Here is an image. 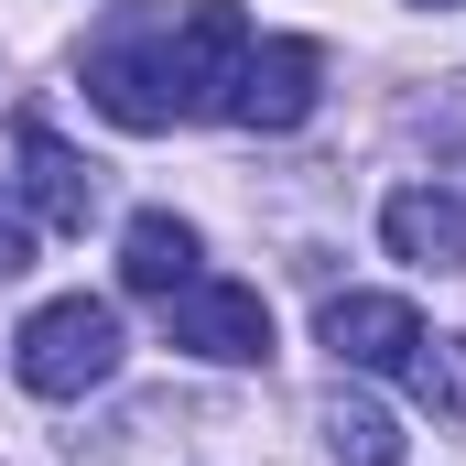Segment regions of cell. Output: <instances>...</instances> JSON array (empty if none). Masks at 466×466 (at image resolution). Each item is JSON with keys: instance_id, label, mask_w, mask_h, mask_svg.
Segmentation results:
<instances>
[{"instance_id": "cell-12", "label": "cell", "mask_w": 466, "mask_h": 466, "mask_svg": "<svg viewBox=\"0 0 466 466\" xmlns=\"http://www.w3.org/2000/svg\"><path fill=\"white\" fill-rule=\"evenodd\" d=\"M22 271H33V218L0 196V282H22Z\"/></svg>"}, {"instance_id": "cell-2", "label": "cell", "mask_w": 466, "mask_h": 466, "mask_svg": "<svg viewBox=\"0 0 466 466\" xmlns=\"http://www.w3.org/2000/svg\"><path fill=\"white\" fill-rule=\"evenodd\" d=\"M249 66V11L238 0H185V22H163V87L185 119H228V87Z\"/></svg>"}, {"instance_id": "cell-1", "label": "cell", "mask_w": 466, "mask_h": 466, "mask_svg": "<svg viewBox=\"0 0 466 466\" xmlns=\"http://www.w3.org/2000/svg\"><path fill=\"white\" fill-rule=\"evenodd\" d=\"M11 369H22V390H44V401H87V390L119 369V315L98 304V293H55V304L22 315Z\"/></svg>"}, {"instance_id": "cell-8", "label": "cell", "mask_w": 466, "mask_h": 466, "mask_svg": "<svg viewBox=\"0 0 466 466\" xmlns=\"http://www.w3.org/2000/svg\"><path fill=\"white\" fill-rule=\"evenodd\" d=\"M380 238H390V260H412V271H466V196L401 185V196L380 207Z\"/></svg>"}, {"instance_id": "cell-4", "label": "cell", "mask_w": 466, "mask_h": 466, "mask_svg": "<svg viewBox=\"0 0 466 466\" xmlns=\"http://www.w3.org/2000/svg\"><path fill=\"white\" fill-rule=\"evenodd\" d=\"M326 98V44H304V33H271V44H249V66H238L228 87V119L238 130H304Z\"/></svg>"}, {"instance_id": "cell-3", "label": "cell", "mask_w": 466, "mask_h": 466, "mask_svg": "<svg viewBox=\"0 0 466 466\" xmlns=\"http://www.w3.org/2000/svg\"><path fill=\"white\" fill-rule=\"evenodd\" d=\"M163 348L218 358V369H260V358H271V304H260L249 282L196 271V282H174V293H163Z\"/></svg>"}, {"instance_id": "cell-10", "label": "cell", "mask_w": 466, "mask_h": 466, "mask_svg": "<svg viewBox=\"0 0 466 466\" xmlns=\"http://www.w3.org/2000/svg\"><path fill=\"white\" fill-rule=\"evenodd\" d=\"M326 445H337V466H401L412 456V434H401L369 390H337V401H326Z\"/></svg>"}, {"instance_id": "cell-13", "label": "cell", "mask_w": 466, "mask_h": 466, "mask_svg": "<svg viewBox=\"0 0 466 466\" xmlns=\"http://www.w3.org/2000/svg\"><path fill=\"white\" fill-rule=\"evenodd\" d=\"M423 11H456V0H423Z\"/></svg>"}, {"instance_id": "cell-7", "label": "cell", "mask_w": 466, "mask_h": 466, "mask_svg": "<svg viewBox=\"0 0 466 466\" xmlns=\"http://www.w3.org/2000/svg\"><path fill=\"white\" fill-rule=\"evenodd\" d=\"M11 152H22V196H33V218H44V228H87V218H98V163H87V152H66V141H55V119H22V130H11Z\"/></svg>"}, {"instance_id": "cell-9", "label": "cell", "mask_w": 466, "mask_h": 466, "mask_svg": "<svg viewBox=\"0 0 466 466\" xmlns=\"http://www.w3.org/2000/svg\"><path fill=\"white\" fill-rule=\"evenodd\" d=\"M196 249H207V238L185 228V218H174V207H141V218H130V228H119V282H130V293H152V304H163V293H174V282H196Z\"/></svg>"}, {"instance_id": "cell-5", "label": "cell", "mask_w": 466, "mask_h": 466, "mask_svg": "<svg viewBox=\"0 0 466 466\" xmlns=\"http://www.w3.org/2000/svg\"><path fill=\"white\" fill-rule=\"evenodd\" d=\"M87 98H98V119H119V130H174V87H163V22H130V33H109L98 55H87Z\"/></svg>"}, {"instance_id": "cell-6", "label": "cell", "mask_w": 466, "mask_h": 466, "mask_svg": "<svg viewBox=\"0 0 466 466\" xmlns=\"http://www.w3.org/2000/svg\"><path fill=\"white\" fill-rule=\"evenodd\" d=\"M326 348H337V369H380V380H401L412 348H423V315H412L401 293H337V304H326Z\"/></svg>"}, {"instance_id": "cell-11", "label": "cell", "mask_w": 466, "mask_h": 466, "mask_svg": "<svg viewBox=\"0 0 466 466\" xmlns=\"http://www.w3.org/2000/svg\"><path fill=\"white\" fill-rule=\"evenodd\" d=\"M401 380H412V390H423L434 412H456V423H466V337H423Z\"/></svg>"}]
</instances>
